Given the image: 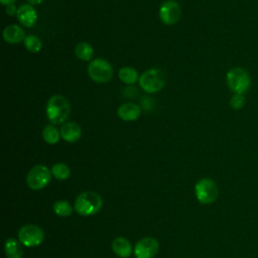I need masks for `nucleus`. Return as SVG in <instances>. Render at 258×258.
<instances>
[{"label": "nucleus", "instance_id": "f257e3e1", "mask_svg": "<svg viewBox=\"0 0 258 258\" xmlns=\"http://www.w3.org/2000/svg\"><path fill=\"white\" fill-rule=\"evenodd\" d=\"M103 205L101 196L96 191L81 192L74 204V210L81 216L88 217L97 214Z\"/></svg>", "mask_w": 258, "mask_h": 258}, {"label": "nucleus", "instance_id": "f03ea898", "mask_svg": "<svg viewBox=\"0 0 258 258\" xmlns=\"http://www.w3.org/2000/svg\"><path fill=\"white\" fill-rule=\"evenodd\" d=\"M71 113V107L68 100L60 96H52L46 105V117L54 125L63 123Z\"/></svg>", "mask_w": 258, "mask_h": 258}, {"label": "nucleus", "instance_id": "7ed1b4c3", "mask_svg": "<svg viewBox=\"0 0 258 258\" xmlns=\"http://www.w3.org/2000/svg\"><path fill=\"white\" fill-rule=\"evenodd\" d=\"M227 85L231 91L238 94H244L251 85V79L248 72L242 68L231 69L226 75Z\"/></svg>", "mask_w": 258, "mask_h": 258}, {"label": "nucleus", "instance_id": "20e7f679", "mask_svg": "<svg viewBox=\"0 0 258 258\" xmlns=\"http://www.w3.org/2000/svg\"><path fill=\"white\" fill-rule=\"evenodd\" d=\"M139 85L146 93H157L165 85V74L159 69H150L140 76Z\"/></svg>", "mask_w": 258, "mask_h": 258}, {"label": "nucleus", "instance_id": "39448f33", "mask_svg": "<svg viewBox=\"0 0 258 258\" xmlns=\"http://www.w3.org/2000/svg\"><path fill=\"white\" fill-rule=\"evenodd\" d=\"M88 74L96 83H107L112 79L113 68L106 59L95 58L88 66Z\"/></svg>", "mask_w": 258, "mask_h": 258}, {"label": "nucleus", "instance_id": "423d86ee", "mask_svg": "<svg viewBox=\"0 0 258 258\" xmlns=\"http://www.w3.org/2000/svg\"><path fill=\"white\" fill-rule=\"evenodd\" d=\"M195 192L198 201L205 205L214 203L219 195L217 183L208 177L202 178L196 183Z\"/></svg>", "mask_w": 258, "mask_h": 258}, {"label": "nucleus", "instance_id": "0eeeda50", "mask_svg": "<svg viewBox=\"0 0 258 258\" xmlns=\"http://www.w3.org/2000/svg\"><path fill=\"white\" fill-rule=\"evenodd\" d=\"M51 179V171L42 164L33 166L27 173L26 182L32 189H41L45 187Z\"/></svg>", "mask_w": 258, "mask_h": 258}, {"label": "nucleus", "instance_id": "6e6552de", "mask_svg": "<svg viewBox=\"0 0 258 258\" xmlns=\"http://www.w3.org/2000/svg\"><path fill=\"white\" fill-rule=\"evenodd\" d=\"M44 239L43 231L40 227L27 224L22 226L18 231V240L26 247H35L42 243Z\"/></svg>", "mask_w": 258, "mask_h": 258}, {"label": "nucleus", "instance_id": "1a4fd4ad", "mask_svg": "<svg viewBox=\"0 0 258 258\" xmlns=\"http://www.w3.org/2000/svg\"><path fill=\"white\" fill-rule=\"evenodd\" d=\"M181 14V9L179 4L174 0H167L162 3L159 8V18L167 25H172L176 23Z\"/></svg>", "mask_w": 258, "mask_h": 258}, {"label": "nucleus", "instance_id": "9d476101", "mask_svg": "<svg viewBox=\"0 0 258 258\" xmlns=\"http://www.w3.org/2000/svg\"><path fill=\"white\" fill-rule=\"evenodd\" d=\"M159 248L158 241L153 237H145L139 240L134 247L136 258H153Z\"/></svg>", "mask_w": 258, "mask_h": 258}, {"label": "nucleus", "instance_id": "9b49d317", "mask_svg": "<svg viewBox=\"0 0 258 258\" xmlns=\"http://www.w3.org/2000/svg\"><path fill=\"white\" fill-rule=\"evenodd\" d=\"M16 16L19 22L25 27H32L37 20V13L30 4H22L19 6Z\"/></svg>", "mask_w": 258, "mask_h": 258}, {"label": "nucleus", "instance_id": "f8f14e48", "mask_svg": "<svg viewBox=\"0 0 258 258\" xmlns=\"http://www.w3.org/2000/svg\"><path fill=\"white\" fill-rule=\"evenodd\" d=\"M60 136L64 141L74 143L81 138L82 129L76 122H67L60 128Z\"/></svg>", "mask_w": 258, "mask_h": 258}, {"label": "nucleus", "instance_id": "ddd939ff", "mask_svg": "<svg viewBox=\"0 0 258 258\" xmlns=\"http://www.w3.org/2000/svg\"><path fill=\"white\" fill-rule=\"evenodd\" d=\"M117 114L119 118L124 121H134L139 118L141 114V109L138 105L129 102V103L122 104L118 108Z\"/></svg>", "mask_w": 258, "mask_h": 258}, {"label": "nucleus", "instance_id": "4468645a", "mask_svg": "<svg viewBox=\"0 0 258 258\" xmlns=\"http://www.w3.org/2000/svg\"><path fill=\"white\" fill-rule=\"evenodd\" d=\"M3 38L6 42L10 44L18 43L25 38V32L24 30L16 24L8 25L3 30Z\"/></svg>", "mask_w": 258, "mask_h": 258}, {"label": "nucleus", "instance_id": "2eb2a0df", "mask_svg": "<svg viewBox=\"0 0 258 258\" xmlns=\"http://www.w3.org/2000/svg\"><path fill=\"white\" fill-rule=\"evenodd\" d=\"M112 250L117 256L121 258H127L132 253V247L130 242L123 237H117L113 240Z\"/></svg>", "mask_w": 258, "mask_h": 258}, {"label": "nucleus", "instance_id": "dca6fc26", "mask_svg": "<svg viewBox=\"0 0 258 258\" xmlns=\"http://www.w3.org/2000/svg\"><path fill=\"white\" fill-rule=\"evenodd\" d=\"M4 250L7 258H22L23 248L21 242L15 238H8L4 244Z\"/></svg>", "mask_w": 258, "mask_h": 258}, {"label": "nucleus", "instance_id": "f3484780", "mask_svg": "<svg viewBox=\"0 0 258 258\" xmlns=\"http://www.w3.org/2000/svg\"><path fill=\"white\" fill-rule=\"evenodd\" d=\"M118 76L123 83L128 85L135 84L140 78L138 76V72L132 67H123L122 69H120Z\"/></svg>", "mask_w": 258, "mask_h": 258}, {"label": "nucleus", "instance_id": "a211bd4d", "mask_svg": "<svg viewBox=\"0 0 258 258\" xmlns=\"http://www.w3.org/2000/svg\"><path fill=\"white\" fill-rule=\"evenodd\" d=\"M75 53L81 60L88 61L91 60L94 55V49L92 45L88 42H80L75 48Z\"/></svg>", "mask_w": 258, "mask_h": 258}, {"label": "nucleus", "instance_id": "6ab92c4d", "mask_svg": "<svg viewBox=\"0 0 258 258\" xmlns=\"http://www.w3.org/2000/svg\"><path fill=\"white\" fill-rule=\"evenodd\" d=\"M60 136V131L53 126V125H47L44 127L42 131V137L44 141L48 144H55L58 142Z\"/></svg>", "mask_w": 258, "mask_h": 258}, {"label": "nucleus", "instance_id": "aec40b11", "mask_svg": "<svg viewBox=\"0 0 258 258\" xmlns=\"http://www.w3.org/2000/svg\"><path fill=\"white\" fill-rule=\"evenodd\" d=\"M54 214L59 217H68L73 213V207L68 201H56L52 206Z\"/></svg>", "mask_w": 258, "mask_h": 258}, {"label": "nucleus", "instance_id": "412c9836", "mask_svg": "<svg viewBox=\"0 0 258 258\" xmlns=\"http://www.w3.org/2000/svg\"><path fill=\"white\" fill-rule=\"evenodd\" d=\"M23 43H24L25 48L28 51L33 52V53L38 52L41 49V47H42V42H41L40 38L35 36V35H27V36H25V38L23 40Z\"/></svg>", "mask_w": 258, "mask_h": 258}, {"label": "nucleus", "instance_id": "4be33fe9", "mask_svg": "<svg viewBox=\"0 0 258 258\" xmlns=\"http://www.w3.org/2000/svg\"><path fill=\"white\" fill-rule=\"evenodd\" d=\"M51 174L56 178V179H59V180H64L67 179L70 174H71V170L69 168V166L64 163H61V162H58V163H55L52 167H51Z\"/></svg>", "mask_w": 258, "mask_h": 258}, {"label": "nucleus", "instance_id": "5701e85b", "mask_svg": "<svg viewBox=\"0 0 258 258\" xmlns=\"http://www.w3.org/2000/svg\"><path fill=\"white\" fill-rule=\"evenodd\" d=\"M245 96L244 94H238L234 93V95L230 99V106L234 110H240L245 105Z\"/></svg>", "mask_w": 258, "mask_h": 258}, {"label": "nucleus", "instance_id": "b1692460", "mask_svg": "<svg viewBox=\"0 0 258 258\" xmlns=\"http://www.w3.org/2000/svg\"><path fill=\"white\" fill-rule=\"evenodd\" d=\"M6 13L8 15H14V14H17V9L15 7L14 4H10V5H7L6 6Z\"/></svg>", "mask_w": 258, "mask_h": 258}, {"label": "nucleus", "instance_id": "393cba45", "mask_svg": "<svg viewBox=\"0 0 258 258\" xmlns=\"http://www.w3.org/2000/svg\"><path fill=\"white\" fill-rule=\"evenodd\" d=\"M0 2H1L3 5L7 6V5H10V4H14L15 0H0Z\"/></svg>", "mask_w": 258, "mask_h": 258}, {"label": "nucleus", "instance_id": "a878e982", "mask_svg": "<svg viewBox=\"0 0 258 258\" xmlns=\"http://www.w3.org/2000/svg\"><path fill=\"white\" fill-rule=\"evenodd\" d=\"M43 0H27V2L30 4V5H38L42 2Z\"/></svg>", "mask_w": 258, "mask_h": 258}]
</instances>
